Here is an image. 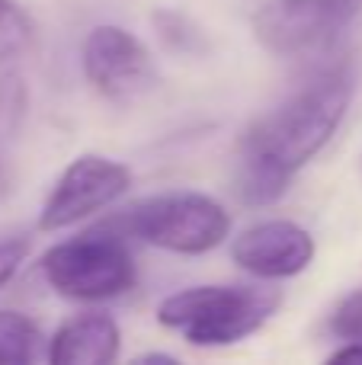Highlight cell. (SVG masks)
Masks as SVG:
<instances>
[{
	"label": "cell",
	"mask_w": 362,
	"mask_h": 365,
	"mask_svg": "<svg viewBox=\"0 0 362 365\" xmlns=\"http://www.w3.org/2000/svg\"><path fill=\"white\" fill-rule=\"evenodd\" d=\"M138 362H173V356H164V353H148V356H138Z\"/></svg>",
	"instance_id": "18"
},
{
	"label": "cell",
	"mask_w": 362,
	"mask_h": 365,
	"mask_svg": "<svg viewBox=\"0 0 362 365\" xmlns=\"http://www.w3.org/2000/svg\"><path fill=\"white\" fill-rule=\"evenodd\" d=\"M32 45V19L16 0H0V64L13 61Z\"/></svg>",
	"instance_id": "12"
},
{
	"label": "cell",
	"mask_w": 362,
	"mask_h": 365,
	"mask_svg": "<svg viewBox=\"0 0 362 365\" xmlns=\"http://www.w3.org/2000/svg\"><path fill=\"white\" fill-rule=\"evenodd\" d=\"M331 330L343 340H362V289L346 295L331 317Z\"/></svg>",
	"instance_id": "14"
},
{
	"label": "cell",
	"mask_w": 362,
	"mask_h": 365,
	"mask_svg": "<svg viewBox=\"0 0 362 365\" xmlns=\"http://www.w3.org/2000/svg\"><path fill=\"white\" fill-rule=\"evenodd\" d=\"M128 186H132V173L119 160L100 158V154H81L64 167L55 189L48 192L42 215H38V227L61 231V227L77 225L81 218L122 199Z\"/></svg>",
	"instance_id": "6"
},
{
	"label": "cell",
	"mask_w": 362,
	"mask_h": 365,
	"mask_svg": "<svg viewBox=\"0 0 362 365\" xmlns=\"http://www.w3.org/2000/svg\"><path fill=\"white\" fill-rule=\"evenodd\" d=\"M331 362H362V340H350V346L337 349Z\"/></svg>",
	"instance_id": "16"
},
{
	"label": "cell",
	"mask_w": 362,
	"mask_h": 365,
	"mask_svg": "<svg viewBox=\"0 0 362 365\" xmlns=\"http://www.w3.org/2000/svg\"><path fill=\"white\" fill-rule=\"evenodd\" d=\"M109 231L138 237L170 253H205L228 237L231 218L215 199L202 192H164L132 205L125 215L109 221Z\"/></svg>",
	"instance_id": "3"
},
{
	"label": "cell",
	"mask_w": 362,
	"mask_h": 365,
	"mask_svg": "<svg viewBox=\"0 0 362 365\" xmlns=\"http://www.w3.org/2000/svg\"><path fill=\"white\" fill-rule=\"evenodd\" d=\"M10 192V173H6V167H4V160H0V199Z\"/></svg>",
	"instance_id": "17"
},
{
	"label": "cell",
	"mask_w": 362,
	"mask_h": 365,
	"mask_svg": "<svg viewBox=\"0 0 362 365\" xmlns=\"http://www.w3.org/2000/svg\"><path fill=\"white\" fill-rule=\"evenodd\" d=\"M353 100V71L333 64L279 109L263 115L241 141L237 195L247 205H269L289 189V180L333 138Z\"/></svg>",
	"instance_id": "1"
},
{
	"label": "cell",
	"mask_w": 362,
	"mask_h": 365,
	"mask_svg": "<svg viewBox=\"0 0 362 365\" xmlns=\"http://www.w3.org/2000/svg\"><path fill=\"white\" fill-rule=\"evenodd\" d=\"M231 257L257 279H292L314 259V237L295 221H260L231 244Z\"/></svg>",
	"instance_id": "8"
},
{
	"label": "cell",
	"mask_w": 362,
	"mask_h": 365,
	"mask_svg": "<svg viewBox=\"0 0 362 365\" xmlns=\"http://www.w3.org/2000/svg\"><path fill=\"white\" fill-rule=\"evenodd\" d=\"M26 106H29V90L16 71L0 74V141H13L26 122Z\"/></svg>",
	"instance_id": "11"
},
{
	"label": "cell",
	"mask_w": 362,
	"mask_h": 365,
	"mask_svg": "<svg viewBox=\"0 0 362 365\" xmlns=\"http://www.w3.org/2000/svg\"><path fill=\"white\" fill-rule=\"evenodd\" d=\"M45 282L74 302H103L135 285V263L122 234L96 227L74 240L55 244L42 257Z\"/></svg>",
	"instance_id": "4"
},
{
	"label": "cell",
	"mask_w": 362,
	"mask_h": 365,
	"mask_svg": "<svg viewBox=\"0 0 362 365\" xmlns=\"http://www.w3.org/2000/svg\"><path fill=\"white\" fill-rule=\"evenodd\" d=\"M279 308V295L250 285H196L160 302L157 321L192 346H231L257 334Z\"/></svg>",
	"instance_id": "2"
},
{
	"label": "cell",
	"mask_w": 362,
	"mask_h": 365,
	"mask_svg": "<svg viewBox=\"0 0 362 365\" xmlns=\"http://www.w3.org/2000/svg\"><path fill=\"white\" fill-rule=\"evenodd\" d=\"M42 330L19 311H0V365H26L38 356Z\"/></svg>",
	"instance_id": "10"
},
{
	"label": "cell",
	"mask_w": 362,
	"mask_h": 365,
	"mask_svg": "<svg viewBox=\"0 0 362 365\" xmlns=\"http://www.w3.org/2000/svg\"><path fill=\"white\" fill-rule=\"evenodd\" d=\"M55 365H109L119 359V327L109 314H81L55 330L48 346Z\"/></svg>",
	"instance_id": "9"
},
{
	"label": "cell",
	"mask_w": 362,
	"mask_h": 365,
	"mask_svg": "<svg viewBox=\"0 0 362 365\" xmlns=\"http://www.w3.org/2000/svg\"><path fill=\"white\" fill-rule=\"evenodd\" d=\"M362 0H263L254 13V36L279 58L308 55L340 36Z\"/></svg>",
	"instance_id": "5"
},
{
	"label": "cell",
	"mask_w": 362,
	"mask_h": 365,
	"mask_svg": "<svg viewBox=\"0 0 362 365\" xmlns=\"http://www.w3.org/2000/svg\"><path fill=\"white\" fill-rule=\"evenodd\" d=\"M154 26H157L160 38H164V42L170 45L173 51H183V55H196V51L205 48L202 32H199L186 16H180V13H173V10L154 13Z\"/></svg>",
	"instance_id": "13"
},
{
	"label": "cell",
	"mask_w": 362,
	"mask_h": 365,
	"mask_svg": "<svg viewBox=\"0 0 362 365\" xmlns=\"http://www.w3.org/2000/svg\"><path fill=\"white\" fill-rule=\"evenodd\" d=\"M26 253H29V240H23V237L0 240V289L16 276V269L23 266Z\"/></svg>",
	"instance_id": "15"
},
{
	"label": "cell",
	"mask_w": 362,
	"mask_h": 365,
	"mask_svg": "<svg viewBox=\"0 0 362 365\" xmlns=\"http://www.w3.org/2000/svg\"><path fill=\"white\" fill-rule=\"evenodd\" d=\"M83 74L109 103H132L154 87V61L141 38L122 26H96L83 38Z\"/></svg>",
	"instance_id": "7"
}]
</instances>
